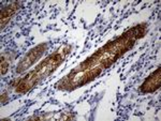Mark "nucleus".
I'll list each match as a JSON object with an SVG mask.
<instances>
[{"label":"nucleus","mask_w":161,"mask_h":121,"mask_svg":"<svg viewBox=\"0 0 161 121\" xmlns=\"http://www.w3.org/2000/svg\"><path fill=\"white\" fill-rule=\"evenodd\" d=\"M19 7H20L19 2H14V3L10 4V6H8L7 8H4V9L2 10V13H1V27L2 28H3L7 23L10 20V17L19 11Z\"/></svg>","instance_id":"1"}]
</instances>
